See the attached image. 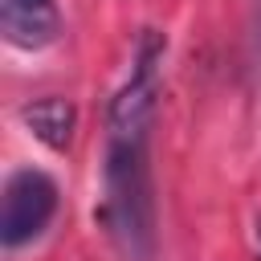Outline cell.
<instances>
[{
	"label": "cell",
	"mask_w": 261,
	"mask_h": 261,
	"mask_svg": "<svg viewBox=\"0 0 261 261\" xmlns=\"http://www.w3.org/2000/svg\"><path fill=\"white\" fill-rule=\"evenodd\" d=\"M257 37H261V33H257Z\"/></svg>",
	"instance_id": "cell-6"
},
{
	"label": "cell",
	"mask_w": 261,
	"mask_h": 261,
	"mask_svg": "<svg viewBox=\"0 0 261 261\" xmlns=\"http://www.w3.org/2000/svg\"><path fill=\"white\" fill-rule=\"evenodd\" d=\"M163 57L167 37L159 29H143L106 106V151H102V208L98 220L118 249L122 261H151L155 232V171H151V135L163 90Z\"/></svg>",
	"instance_id": "cell-1"
},
{
	"label": "cell",
	"mask_w": 261,
	"mask_h": 261,
	"mask_svg": "<svg viewBox=\"0 0 261 261\" xmlns=\"http://www.w3.org/2000/svg\"><path fill=\"white\" fill-rule=\"evenodd\" d=\"M0 29L8 45L37 53L61 37V8L57 0H0Z\"/></svg>",
	"instance_id": "cell-3"
},
{
	"label": "cell",
	"mask_w": 261,
	"mask_h": 261,
	"mask_svg": "<svg viewBox=\"0 0 261 261\" xmlns=\"http://www.w3.org/2000/svg\"><path fill=\"white\" fill-rule=\"evenodd\" d=\"M61 208V188L45 167H16L4 179L0 196V245L4 249H24L45 228L53 224Z\"/></svg>",
	"instance_id": "cell-2"
},
{
	"label": "cell",
	"mask_w": 261,
	"mask_h": 261,
	"mask_svg": "<svg viewBox=\"0 0 261 261\" xmlns=\"http://www.w3.org/2000/svg\"><path fill=\"white\" fill-rule=\"evenodd\" d=\"M20 122L29 126L33 139H41L45 147L53 151H65L73 130H77V110L69 98H57V94H45V98H33L20 106Z\"/></svg>",
	"instance_id": "cell-4"
},
{
	"label": "cell",
	"mask_w": 261,
	"mask_h": 261,
	"mask_svg": "<svg viewBox=\"0 0 261 261\" xmlns=\"http://www.w3.org/2000/svg\"><path fill=\"white\" fill-rule=\"evenodd\" d=\"M253 237H257V261H261V212H257V220H253Z\"/></svg>",
	"instance_id": "cell-5"
}]
</instances>
